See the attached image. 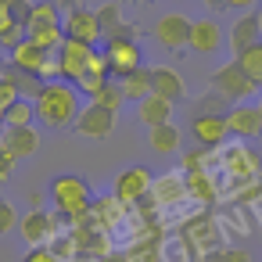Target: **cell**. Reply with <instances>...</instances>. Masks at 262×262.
<instances>
[{"label":"cell","instance_id":"obj_1","mask_svg":"<svg viewBox=\"0 0 262 262\" xmlns=\"http://www.w3.org/2000/svg\"><path fill=\"white\" fill-rule=\"evenodd\" d=\"M36 119L47 129H61L76 119V90L72 83H43L36 94Z\"/></svg>","mask_w":262,"mask_h":262},{"label":"cell","instance_id":"obj_2","mask_svg":"<svg viewBox=\"0 0 262 262\" xmlns=\"http://www.w3.org/2000/svg\"><path fill=\"white\" fill-rule=\"evenodd\" d=\"M208 90L212 94H219L223 101H230V104H244L258 86L248 79V72L241 69V61L233 58V61H226L223 69H215L212 76H208Z\"/></svg>","mask_w":262,"mask_h":262},{"label":"cell","instance_id":"obj_3","mask_svg":"<svg viewBox=\"0 0 262 262\" xmlns=\"http://www.w3.org/2000/svg\"><path fill=\"white\" fill-rule=\"evenodd\" d=\"M51 198H54V205H58L65 215H72V219H83V215L90 212V183L79 180V176H58L54 187H51Z\"/></svg>","mask_w":262,"mask_h":262},{"label":"cell","instance_id":"obj_4","mask_svg":"<svg viewBox=\"0 0 262 262\" xmlns=\"http://www.w3.org/2000/svg\"><path fill=\"white\" fill-rule=\"evenodd\" d=\"M190 29H194V22H190L187 15H162V18L155 22L151 36H155L165 51H183V47H190Z\"/></svg>","mask_w":262,"mask_h":262},{"label":"cell","instance_id":"obj_5","mask_svg":"<svg viewBox=\"0 0 262 262\" xmlns=\"http://www.w3.org/2000/svg\"><path fill=\"white\" fill-rule=\"evenodd\" d=\"M115 119H119V112H112V108L90 101V104L79 112V119H76V133L94 137V140H104V137L115 129Z\"/></svg>","mask_w":262,"mask_h":262},{"label":"cell","instance_id":"obj_6","mask_svg":"<svg viewBox=\"0 0 262 262\" xmlns=\"http://www.w3.org/2000/svg\"><path fill=\"white\" fill-rule=\"evenodd\" d=\"M258 43H262V15L251 8V11H244L233 22V29H230V51H233V58H241L244 51H251Z\"/></svg>","mask_w":262,"mask_h":262},{"label":"cell","instance_id":"obj_7","mask_svg":"<svg viewBox=\"0 0 262 262\" xmlns=\"http://www.w3.org/2000/svg\"><path fill=\"white\" fill-rule=\"evenodd\" d=\"M104 58H108V65H112V79H122L126 72H133V69L144 65L137 40H108V43H104Z\"/></svg>","mask_w":262,"mask_h":262},{"label":"cell","instance_id":"obj_8","mask_svg":"<svg viewBox=\"0 0 262 262\" xmlns=\"http://www.w3.org/2000/svg\"><path fill=\"white\" fill-rule=\"evenodd\" d=\"M94 43H83V40H65L58 58H61V69H65V83H79V76L86 72L90 58H94Z\"/></svg>","mask_w":262,"mask_h":262},{"label":"cell","instance_id":"obj_9","mask_svg":"<svg viewBox=\"0 0 262 262\" xmlns=\"http://www.w3.org/2000/svg\"><path fill=\"white\" fill-rule=\"evenodd\" d=\"M61 26H65V36H69V40L97 43V36H104V33H101V22H97V11H90V8H72Z\"/></svg>","mask_w":262,"mask_h":262},{"label":"cell","instance_id":"obj_10","mask_svg":"<svg viewBox=\"0 0 262 262\" xmlns=\"http://www.w3.org/2000/svg\"><path fill=\"white\" fill-rule=\"evenodd\" d=\"M183 241L190 244V251H194V255H212V251H219V230H215V223H212L208 215L190 219V223H187Z\"/></svg>","mask_w":262,"mask_h":262},{"label":"cell","instance_id":"obj_11","mask_svg":"<svg viewBox=\"0 0 262 262\" xmlns=\"http://www.w3.org/2000/svg\"><path fill=\"white\" fill-rule=\"evenodd\" d=\"M0 147H4L11 158H29L40 147V133L33 126H4V133H0Z\"/></svg>","mask_w":262,"mask_h":262},{"label":"cell","instance_id":"obj_12","mask_svg":"<svg viewBox=\"0 0 262 262\" xmlns=\"http://www.w3.org/2000/svg\"><path fill=\"white\" fill-rule=\"evenodd\" d=\"M190 133H194V140L205 151H212V147H219L230 137V126H226V115H194Z\"/></svg>","mask_w":262,"mask_h":262},{"label":"cell","instance_id":"obj_13","mask_svg":"<svg viewBox=\"0 0 262 262\" xmlns=\"http://www.w3.org/2000/svg\"><path fill=\"white\" fill-rule=\"evenodd\" d=\"M147 190H151V172H147L144 165L122 169V172H119V180H115V198H119V201H126V205L140 201Z\"/></svg>","mask_w":262,"mask_h":262},{"label":"cell","instance_id":"obj_14","mask_svg":"<svg viewBox=\"0 0 262 262\" xmlns=\"http://www.w3.org/2000/svg\"><path fill=\"white\" fill-rule=\"evenodd\" d=\"M226 126H230V133L233 137H258V129H262V104H233L230 112H226Z\"/></svg>","mask_w":262,"mask_h":262},{"label":"cell","instance_id":"obj_15","mask_svg":"<svg viewBox=\"0 0 262 262\" xmlns=\"http://www.w3.org/2000/svg\"><path fill=\"white\" fill-rule=\"evenodd\" d=\"M223 47V26L215 18H194V29H190V51L198 54H215Z\"/></svg>","mask_w":262,"mask_h":262},{"label":"cell","instance_id":"obj_16","mask_svg":"<svg viewBox=\"0 0 262 262\" xmlns=\"http://www.w3.org/2000/svg\"><path fill=\"white\" fill-rule=\"evenodd\" d=\"M151 94H158V97H165V101H183L187 97V86H183V79H180V72L176 69H169V65H155L151 69Z\"/></svg>","mask_w":262,"mask_h":262},{"label":"cell","instance_id":"obj_17","mask_svg":"<svg viewBox=\"0 0 262 262\" xmlns=\"http://www.w3.org/2000/svg\"><path fill=\"white\" fill-rule=\"evenodd\" d=\"M137 119H140L147 129L165 126V122L172 119V101H165V97H158V94H147L144 101H137Z\"/></svg>","mask_w":262,"mask_h":262},{"label":"cell","instance_id":"obj_18","mask_svg":"<svg viewBox=\"0 0 262 262\" xmlns=\"http://www.w3.org/2000/svg\"><path fill=\"white\" fill-rule=\"evenodd\" d=\"M112 79V65H108V58H104V51L101 54H94L90 58V65H86V72L79 76V90L83 94H90V97H97V90H104V83Z\"/></svg>","mask_w":262,"mask_h":262},{"label":"cell","instance_id":"obj_19","mask_svg":"<svg viewBox=\"0 0 262 262\" xmlns=\"http://www.w3.org/2000/svg\"><path fill=\"white\" fill-rule=\"evenodd\" d=\"M22 237L29 241V248H40L43 241H51L54 237V219L47 215V212H29L26 219H22Z\"/></svg>","mask_w":262,"mask_h":262},{"label":"cell","instance_id":"obj_20","mask_svg":"<svg viewBox=\"0 0 262 262\" xmlns=\"http://www.w3.org/2000/svg\"><path fill=\"white\" fill-rule=\"evenodd\" d=\"M51 54L43 51V47H36L33 40H26L22 47H15L11 51V65L15 69H22V72H29V76H40V69H43V61H47Z\"/></svg>","mask_w":262,"mask_h":262},{"label":"cell","instance_id":"obj_21","mask_svg":"<svg viewBox=\"0 0 262 262\" xmlns=\"http://www.w3.org/2000/svg\"><path fill=\"white\" fill-rule=\"evenodd\" d=\"M119 83H122V94H126V101H144V97L151 94V65H140V69L126 72Z\"/></svg>","mask_w":262,"mask_h":262},{"label":"cell","instance_id":"obj_22","mask_svg":"<svg viewBox=\"0 0 262 262\" xmlns=\"http://www.w3.org/2000/svg\"><path fill=\"white\" fill-rule=\"evenodd\" d=\"M147 144H151V151H158V155H172V151H180V129H176L172 122L155 126V129L147 133Z\"/></svg>","mask_w":262,"mask_h":262},{"label":"cell","instance_id":"obj_23","mask_svg":"<svg viewBox=\"0 0 262 262\" xmlns=\"http://www.w3.org/2000/svg\"><path fill=\"white\" fill-rule=\"evenodd\" d=\"M29 40H33L36 47H43L47 54H58V51H61V43H65L69 36H65V26H43V29H33V33H29Z\"/></svg>","mask_w":262,"mask_h":262},{"label":"cell","instance_id":"obj_24","mask_svg":"<svg viewBox=\"0 0 262 262\" xmlns=\"http://www.w3.org/2000/svg\"><path fill=\"white\" fill-rule=\"evenodd\" d=\"M33 119H36V101H26V97H18L4 112V126H33Z\"/></svg>","mask_w":262,"mask_h":262},{"label":"cell","instance_id":"obj_25","mask_svg":"<svg viewBox=\"0 0 262 262\" xmlns=\"http://www.w3.org/2000/svg\"><path fill=\"white\" fill-rule=\"evenodd\" d=\"M43 26H61L58 18V4H33V15H29V33L33 29H43Z\"/></svg>","mask_w":262,"mask_h":262},{"label":"cell","instance_id":"obj_26","mask_svg":"<svg viewBox=\"0 0 262 262\" xmlns=\"http://www.w3.org/2000/svg\"><path fill=\"white\" fill-rule=\"evenodd\" d=\"M237 61H241V69L248 72V79L262 90V43H258V47H251V51H244Z\"/></svg>","mask_w":262,"mask_h":262},{"label":"cell","instance_id":"obj_27","mask_svg":"<svg viewBox=\"0 0 262 262\" xmlns=\"http://www.w3.org/2000/svg\"><path fill=\"white\" fill-rule=\"evenodd\" d=\"M90 101H97V104H104V108L119 112V108H122V101H126L122 83H119V79H108V83H104V90H97V97H90Z\"/></svg>","mask_w":262,"mask_h":262},{"label":"cell","instance_id":"obj_28","mask_svg":"<svg viewBox=\"0 0 262 262\" xmlns=\"http://www.w3.org/2000/svg\"><path fill=\"white\" fill-rule=\"evenodd\" d=\"M119 0H115V4H104V8H97V22H101V33L104 36H112L119 26H122V15H119Z\"/></svg>","mask_w":262,"mask_h":262},{"label":"cell","instance_id":"obj_29","mask_svg":"<svg viewBox=\"0 0 262 262\" xmlns=\"http://www.w3.org/2000/svg\"><path fill=\"white\" fill-rule=\"evenodd\" d=\"M187 190H190V194H198L201 201H212V198H215V190H212V183H208V172H201V169H198V172H190Z\"/></svg>","mask_w":262,"mask_h":262},{"label":"cell","instance_id":"obj_30","mask_svg":"<svg viewBox=\"0 0 262 262\" xmlns=\"http://www.w3.org/2000/svg\"><path fill=\"white\" fill-rule=\"evenodd\" d=\"M205 262H251V255L244 248H219V251L205 255Z\"/></svg>","mask_w":262,"mask_h":262},{"label":"cell","instance_id":"obj_31","mask_svg":"<svg viewBox=\"0 0 262 262\" xmlns=\"http://www.w3.org/2000/svg\"><path fill=\"white\" fill-rule=\"evenodd\" d=\"M158 194H162L165 201H180V198L187 194V183H180L176 176H169V180H162V183H158Z\"/></svg>","mask_w":262,"mask_h":262},{"label":"cell","instance_id":"obj_32","mask_svg":"<svg viewBox=\"0 0 262 262\" xmlns=\"http://www.w3.org/2000/svg\"><path fill=\"white\" fill-rule=\"evenodd\" d=\"M18 226V212L11 201H0V233H11Z\"/></svg>","mask_w":262,"mask_h":262},{"label":"cell","instance_id":"obj_33","mask_svg":"<svg viewBox=\"0 0 262 262\" xmlns=\"http://www.w3.org/2000/svg\"><path fill=\"white\" fill-rule=\"evenodd\" d=\"M18 97H22V94H18V86H15L11 79H0V108L8 112V108H11Z\"/></svg>","mask_w":262,"mask_h":262},{"label":"cell","instance_id":"obj_34","mask_svg":"<svg viewBox=\"0 0 262 262\" xmlns=\"http://www.w3.org/2000/svg\"><path fill=\"white\" fill-rule=\"evenodd\" d=\"M22 262H61V258L54 255L51 244H40V248H29V255H26Z\"/></svg>","mask_w":262,"mask_h":262},{"label":"cell","instance_id":"obj_35","mask_svg":"<svg viewBox=\"0 0 262 262\" xmlns=\"http://www.w3.org/2000/svg\"><path fill=\"white\" fill-rule=\"evenodd\" d=\"M122 205H126V201L112 198V201H101V208H97V212H101V219H104V223H115V219H119V212H122Z\"/></svg>","mask_w":262,"mask_h":262},{"label":"cell","instance_id":"obj_36","mask_svg":"<svg viewBox=\"0 0 262 262\" xmlns=\"http://www.w3.org/2000/svg\"><path fill=\"white\" fill-rule=\"evenodd\" d=\"M15 26H18V22H15V15H11V8H0V36H8Z\"/></svg>","mask_w":262,"mask_h":262},{"label":"cell","instance_id":"obj_37","mask_svg":"<svg viewBox=\"0 0 262 262\" xmlns=\"http://www.w3.org/2000/svg\"><path fill=\"white\" fill-rule=\"evenodd\" d=\"M11 169H15V158H11L4 147H0V183H4V180L11 176Z\"/></svg>","mask_w":262,"mask_h":262},{"label":"cell","instance_id":"obj_38","mask_svg":"<svg viewBox=\"0 0 262 262\" xmlns=\"http://www.w3.org/2000/svg\"><path fill=\"white\" fill-rule=\"evenodd\" d=\"M108 40H137V26H129V22H122V26H119V29H115V33L108 36Z\"/></svg>","mask_w":262,"mask_h":262},{"label":"cell","instance_id":"obj_39","mask_svg":"<svg viewBox=\"0 0 262 262\" xmlns=\"http://www.w3.org/2000/svg\"><path fill=\"white\" fill-rule=\"evenodd\" d=\"M223 4H226V8H241V11H251V8L258 4V0H223Z\"/></svg>","mask_w":262,"mask_h":262},{"label":"cell","instance_id":"obj_40","mask_svg":"<svg viewBox=\"0 0 262 262\" xmlns=\"http://www.w3.org/2000/svg\"><path fill=\"white\" fill-rule=\"evenodd\" d=\"M201 4H208V8H215V11H219V8H226L223 0H201Z\"/></svg>","mask_w":262,"mask_h":262},{"label":"cell","instance_id":"obj_41","mask_svg":"<svg viewBox=\"0 0 262 262\" xmlns=\"http://www.w3.org/2000/svg\"><path fill=\"white\" fill-rule=\"evenodd\" d=\"M119 4H147V0H119Z\"/></svg>","mask_w":262,"mask_h":262},{"label":"cell","instance_id":"obj_42","mask_svg":"<svg viewBox=\"0 0 262 262\" xmlns=\"http://www.w3.org/2000/svg\"><path fill=\"white\" fill-rule=\"evenodd\" d=\"M11 4H18V0H0V8H11Z\"/></svg>","mask_w":262,"mask_h":262},{"label":"cell","instance_id":"obj_43","mask_svg":"<svg viewBox=\"0 0 262 262\" xmlns=\"http://www.w3.org/2000/svg\"><path fill=\"white\" fill-rule=\"evenodd\" d=\"M0 122H4V108H0Z\"/></svg>","mask_w":262,"mask_h":262},{"label":"cell","instance_id":"obj_44","mask_svg":"<svg viewBox=\"0 0 262 262\" xmlns=\"http://www.w3.org/2000/svg\"><path fill=\"white\" fill-rule=\"evenodd\" d=\"M258 137H262V129H258Z\"/></svg>","mask_w":262,"mask_h":262},{"label":"cell","instance_id":"obj_45","mask_svg":"<svg viewBox=\"0 0 262 262\" xmlns=\"http://www.w3.org/2000/svg\"><path fill=\"white\" fill-rule=\"evenodd\" d=\"M0 201H4V198H0Z\"/></svg>","mask_w":262,"mask_h":262}]
</instances>
